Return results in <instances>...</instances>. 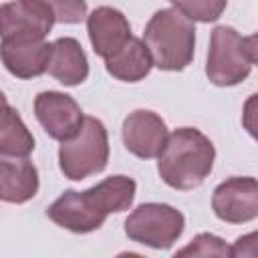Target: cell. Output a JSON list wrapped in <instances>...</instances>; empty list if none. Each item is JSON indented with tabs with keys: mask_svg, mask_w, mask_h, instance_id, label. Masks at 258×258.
Here are the masks:
<instances>
[{
	"mask_svg": "<svg viewBox=\"0 0 258 258\" xmlns=\"http://www.w3.org/2000/svg\"><path fill=\"white\" fill-rule=\"evenodd\" d=\"M252 62L244 50V38L232 26H216L210 36L206 62L208 79L218 87H234L250 75Z\"/></svg>",
	"mask_w": 258,
	"mask_h": 258,
	"instance_id": "obj_6",
	"label": "cell"
},
{
	"mask_svg": "<svg viewBox=\"0 0 258 258\" xmlns=\"http://www.w3.org/2000/svg\"><path fill=\"white\" fill-rule=\"evenodd\" d=\"M34 115L48 137L56 141L73 139L85 121L79 103L60 91H42L34 99Z\"/></svg>",
	"mask_w": 258,
	"mask_h": 258,
	"instance_id": "obj_7",
	"label": "cell"
},
{
	"mask_svg": "<svg viewBox=\"0 0 258 258\" xmlns=\"http://www.w3.org/2000/svg\"><path fill=\"white\" fill-rule=\"evenodd\" d=\"M185 218L169 204H141L125 220V234L129 240L149 246L153 250L171 248L183 234Z\"/></svg>",
	"mask_w": 258,
	"mask_h": 258,
	"instance_id": "obj_5",
	"label": "cell"
},
{
	"mask_svg": "<svg viewBox=\"0 0 258 258\" xmlns=\"http://www.w3.org/2000/svg\"><path fill=\"white\" fill-rule=\"evenodd\" d=\"M153 67L151 52L147 44L135 36H131L113 56L105 58V69L111 77L123 83L143 81Z\"/></svg>",
	"mask_w": 258,
	"mask_h": 258,
	"instance_id": "obj_15",
	"label": "cell"
},
{
	"mask_svg": "<svg viewBox=\"0 0 258 258\" xmlns=\"http://www.w3.org/2000/svg\"><path fill=\"white\" fill-rule=\"evenodd\" d=\"M137 183L129 175H111L97 185L77 191H62L46 210V216L60 228L75 234H89L103 226L109 214L129 210Z\"/></svg>",
	"mask_w": 258,
	"mask_h": 258,
	"instance_id": "obj_1",
	"label": "cell"
},
{
	"mask_svg": "<svg viewBox=\"0 0 258 258\" xmlns=\"http://www.w3.org/2000/svg\"><path fill=\"white\" fill-rule=\"evenodd\" d=\"M175 256H232L230 246L214 234H198L185 248L177 250Z\"/></svg>",
	"mask_w": 258,
	"mask_h": 258,
	"instance_id": "obj_19",
	"label": "cell"
},
{
	"mask_svg": "<svg viewBox=\"0 0 258 258\" xmlns=\"http://www.w3.org/2000/svg\"><path fill=\"white\" fill-rule=\"evenodd\" d=\"M0 22H2V38H14V36L46 38V34L54 24V20L48 14H44L40 8L24 0L4 2L0 8Z\"/></svg>",
	"mask_w": 258,
	"mask_h": 258,
	"instance_id": "obj_12",
	"label": "cell"
},
{
	"mask_svg": "<svg viewBox=\"0 0 258 258\" xmlns=\"http://www.w3.org/2000/svg\"><path fill=\"white\" fill-rule=\"evenodd\" d=\"M4 111H2V125H0V155L2 157H14L22 159L28 157L34 149V137L20 119V115L8 105L6 99H2Z\"/></svg>",
	"mask_w": 258,
	"mask_h": 258,
	"instance_id": "obj_16",
	"label": "cell"
},
{
	"mask_svg": "<svg viewBox=\"0 0 258 258\" xmlns=\"http://www.w3.org/2000/svg\"><path fill=\"white\" fill-rule=\"evenodd\" d=\"M67 87H77L89 77V60L77 38L62 36L52 42V56L46 71Z\"/></svg>",
	"mask_w": 258,
	"mask_h": 258,
	"instance_id": "obj_13",
	"label": "cell"
},
{
	"mask_svg": "<svg viewBox=\"0 0 258 258\" xmlns=\"http://www.w3.org/2000/svg\"><path fill=\"white\" fill-rule=\"evenodd\" d=\"M216 149L200 129L179 127L169 133L157 157L159 177L173 189H194L212 171Z\"/></svg>",
	"mask_w": 258,
	"mask_h": 258,
	"instance_id": "obj_2",
	"label": "cell"
},
{
	"mask_svg": "<svg viewBox=\"0 0 258 258\" xmlns=\"http://www.w3.org/2000/svg\"><path fill=\"white\" fill-rule=\"evenodd\" d=\"M216 218L228 224H246L258 218V179L230 177L212 194Z\"/></svg>",
	"mask_w": 258,
	"mask_h": 258,
	"instance_id": "obj_8",
	"label": "cell"
},
{
	"mask_svg": "<svg viewBox=\"0 0 258 258\" xmlns=\"http://www.w3.org/2000/svg\"><path fill=\"white\" fill-rule=\"evenodd\" d=\"M87 32L93 50L103 60L113 56L133 36L125 14L111 6H99L87 16Z\"/></svg>",
	"mask_w": 258,
	"mask_h": 258,
	"instance_id": "obj_11",
	"label": "cell"
},
{
	"mask_svg": "<svg viewBox=\"0 0 258 258\" xmlns=\"http://www.w3.org/2000/svg\"><path fill=\"white\" fill-rule=\"evenodd\" d=\"M173 8L183 12L194 22H216L224 10L228 0H169Z\"/></svg>",
	"mask_w": 258,
	"mask_h": 258,
	"instance_id": "obj_18",
	"label": "cell"
},
{
	"mask_svg": "<svg viewBox=\"0 0 258 258\" xmlns=\"http://www.w3.org/2000/svg\"><path fill=\"white\" fill-rule=\"evenodd\" d=\"M2 62L4 69L18 79H34L48 71L52 56V42L46 38L14 36L2 38Z\"/></svg>",
	"mask_w": 258,
	"mask_h": 258,
	"instance_id": "obj_10",
	"label": "cell"
},
{
	"mask_svg": "<svg viewBox=\"0 0 258 258\" xmlns=\"http://www.w3.org/2000/svg\"><path fill=\"white\" fill-rule=\"evenodd\" d=\"M38 191V169L26 157L0 161V198L6 204H24Z\"/></svg>",
	"mask_w": 258,
	"mask_h": 258,
	"instance_id": "obj_14",
	"label": "cell"
},
{
	"mask_svg": "<svg viewBox=\"0 0 258 258\" xmlns=\"http://www.w3.org/2000/svg\"><path fill=\"white\" fill-rule=\"evenodd\" d=\"M242 125L250 133V137L258 141V93L246 99L244 109H242Z\"/></svg>",
	"mask_w": 258,
	"mask_h": 258,
	"instance_id": "obj_21",
	"label": "cell"
},
{
	"mask_svg": "<svg viewBox=\"0 0 258 258\" xmlns=\"http://www.w3.org/2000/svg\"><path fill=\"white\" fill-rule=\"evenodd\" d=\"M143 42L151 52L153 67L161 71H183L196 50L194 20L177 8H161L149 18Z\"/></svg>",
	"mask_w": 258,
	"mask_h": 258,
	"instance_id": "obj_3",
	"label": "cell"
},
{
	"mask_svg": "<svg viewBox=\"0 0 258 258\" xmlns=\"http://www.w3.org/2000/svg\"><path fill=\"white\" fill-rule=\"evenodd\" d=\"M121 135L125 149L141 159L159 157L169 137L165 121L149 109H137L129 113L123 121Z\"/></svg>",
	"mask_w": 258,
	"mask_h": 258,
	"instance_id": "obj_9",
	"label": "cell"
},
{
	"mask_svg": "<svg viewBox=\"0 0 258 258\" xmlns=\"http://www.w3.org/2000/svg\"><path fill=\"white\" fill-rule=\"evenodd\" d=\"M109 161V135L97 117H85L81 131L58 147V165L73 181L101 173Z\"/></svg>",
	"mask_w": 258,
	"mask_h": 258,
	"instance_id": "obj_4",
	"label": "cell"
},
{
	"mask_svg": "<svg viewBox=\"0 0 258 258\" xmlns=\"http://www.w3.org/2000/svg\"><path fill=\"white\" fill-rule=\"evenodd\" d=\"M44 14H48L54 22L60 24H79L87 16V0H24Z\"/></svg>",
	"mask_w": 258,
	"mask_h": 258,
	"instance_id": "obj_17",
	"label": "cell"
},
{
	"mask_svg": "<svg viewBox=\"0 0 258 258\" xmlns=\"http://www.w3.org/2000/svg\"><path fill=\"white\" fill-rule=\"evenodd\" d=\"M244 50H246L250 62L258 64V32H254V34L244 38Z\"/></svg>",
	"mask_w": 258,
	"mask_h": 258,
	"instance_id": "obj_22",
	"label": "cell"
},
{
	"mask_svg": "<svg viewBox=\"0 0 258 258\" xmlns=\"http://www.w3.org/2000/svg\"><path fill=\"white\" fill-rule=\"evenodd\" d=\"M230 252L234 258H258V230L240 236L230 246Z\"/></svg>",
	"mask_w": 258,
	"mask_h": 258,
	"instance_id": "obj_20",
	"label": "cell"
}]
</instances>
